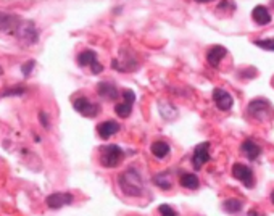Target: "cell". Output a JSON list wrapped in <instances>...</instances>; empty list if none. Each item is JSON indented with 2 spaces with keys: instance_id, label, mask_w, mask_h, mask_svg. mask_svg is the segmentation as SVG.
Returning a JSON list of instances; mask_svg holds the SVG:
<instances>
[{
  "instance_id": "obj_19",
  "label": "cell",
  "mask_w": 274,
  "mask_h": 216,
  "mask_svg": "<svg viewBox=\"0 0 274 216\" xmlns=\"http://www.w3.org/2000/svg\"><path fill=\"white\" fill-rule=\"evenodd\" d=\"M153 182L156 186H158L160 189H165L168 190L171 189V178H170V173H158L153 176Z\"/></svg>"
},
{
  "instance_id": "obj_24",
  "label": "cell",
  "mask_w": 274,
  "mask_h": 216,
  "mask_svg": "<svg viewBox=\"0 0 274 216\" xmlns=\"http://www.w3.org/2000/svg\"><path fill=\"white\" fill-rule=\"evenodd\" d=\"M158 211H160L161 216H176V211H174L170 205H160Z\"/></svg>"
},
{
  "instance_id": "obj_22",
  "label": "cell",
  "mask_w": 274,
  "mask_h": 216,
  "mask_svg": "<svg viewBox=\"0 0 274 216\" xmlns=\"http://www.w3.org/2000/svg\"><path fill=\"white\" fill-rule=\"evenodd\" d=\"M255 45L263 48V50L274 52V39H258V40H255Z\"/></svg>"
},
{
  "instance_id": "obj_17",
  "label": "cell",
  "mask_w": 274,
  "mask_h": 216,
  "mask_svg": "<svg viewBox=\"0 0 274 216\" xmlns=\"http://www.w3.org/2000/svg\"><path fill=\"white\" fill-rule=\"evenodd\" d=\"M244 208V202L239 200V198H228V200L223 202V210H226L231 214H236Z\"/></svg>"
},
{
  "instance_id": "obj_27",
  "label": "cell",
  "mask_w": 274,
  "mask_h": 216,
  "mask_svg": "<svg viewBox=\"0 0 274 216\" xmlns=\"http://www.w3.org/2000/svg\"><path fill=\"white\" fill-rule=\"evenodd\" d=\"M39 120L42 121V126H44L45 129H48V124H50V123H48V118H47V113H45V112H40V113H39Z\"/></svg>"
},
{
  "instance_id": "obj_14",
  "label": "cell",
  "mask_w": 274,
  "mask_h": 216,
  "mask_svg": "<svg viewBox=\"0 0 274 216\" xmlns=\"http://www.w3.org/2000/svg\"><path fill=\"white\" fill-rule=\"evenodd\" d=\"M118 131H120V124L116 121H103L97 126V132L102 139H108Z\"/></svg>"
},
{
  "instance_id": "obj_18",
  "label": "cell",
  "mask_w": 274,
  "mask_h": 216,
  "mask_svg": "<svg viewBox=\"0 0 274 216\" xmlns=\"http://www.w3.org/2000/svg\"><path fill=\"white\" fill-rule=\"evenodd\" d=\"M179 182H181V186L186 187V189H197L198 186H200L198 178L195 176V174H190V173L182 174V176L179 178Z\"/></svg>"
},
{
  "instance_id": "obj_25",
  "label": "cell",
  "mask_w": 274,
  "mask_h": 216,
  "mask_svg": "<svg viewBox=\"0 0 274 216\" xmlns=\"http://www.w3.org/2000/svg\"><path fill=\"white\" fill-rule=\"evenodd\" d=\"M34 66H36V62H34V60H29V63H24V65L21 66V71H23L24 76H29Z\"/></svg>"
},
{
  "instance_id": "obj_21",
  "label": "cell",
  "mask_w": 274,
  "mask_h": 216,
  "mask_svg": "<svg viewBox=\"0 0 274 216\" xmlns=\"http://www.w3.org/2000/svg\"><path fill=\"white\" fill-rule=\"evenodd\" d=\"M131 112H132V105L131 103H126V102H123V103H118L115 106V113L120 116V118L123 120H126L131 116Z\"/></svg>"
},
{
  "instance_id": "obj_30",
  "label": "cell",
  "mask_w": 274,
  "mask_h": 216,
  "mask_svg": "<svg viewBox=\"0 0 274 216\" xmlns=\"http://www.w3.org/2000/svg\"><path fill=\"white\" fill-rule=\"evenodd\" d=\"M0 74H4V68H2V66H0Z\"/></svg>"
},
{
  "instance_id": "obj_9",
  "label": "cell",
  "mask_w": 274,
  "mask_h": 216,
  "mask_svg": "<svg viewBox=\"0 0 274 216\" xmlns=\"http://www.w3.org/2000/svg\"><path fill=\"white\" fill-rule=\"evenodd\" d=\"M74 202V197L68 192H55L52 195H48L47 197V206L48 208H52V210H60L62 206L65 205H71Z\"/></svg>"
},
{
  "instance_id": "obj_8",
  "label": "cell",
  "mask_w": 274,
  "mask_h": 216,
  "mask_svg": "<svg viewBox=\"0 0 274 216\" xmlns=\"http://www.w3.org/2000/svg\"><path fill=\"white\" fill-rule=\"evenodd\" d=\"M21 18L12 13H4L0 12V32H10V34L15 36L16 29L21 24Z\"/></svg>"
},
{
  "instance_id": "obj_28",
  "label": "cell",
  "mask_w": 274,
  "mask_h": 216,
  "mask_svg": "<svg viewBox=\"0 0 274 216\" xmlns=\"http://www.w3.org/2000/svg\"><path fill=\"white\" fill-rule=\"evenodd\" d=\"M247 216H266V214H261V213H258L256 210H250L248 211V214Z\"/></svg>"
},
{
  "instance_id": "obj_6",
  "label": "cell",
  "mask_w": 274,
  "mask_h": 216,
  "mask_svg": "<svg viewBox=\"0 0 274 216\" xmlns=\"http://www.w3.org/2000/svg\"><path fill=\"white\" fill-rule=\"evenodd\" d=\"M232 176H234L237 181L242 182V184L248 189H252L255 186L253 171L242 163H236L234 166H232Z\"/></svg>"
},
{
  "instance_id": "obj_4",
  "label": "cell",
  "mask_w": 274,
  "mask_h": 216,
  "mask_svg": "<svg viewBox=\"0 0 274 216\" xmlns=\"http://www.w3.org/2000/svg\"><path fill=\"white\" fill-rule=\"evenodd\" d=\"M15 36L18 37L21 42L24 44H36L37 42V29L34 26V23L32 21H26V20H23L21 24L18 26V29H16L15 32Z\"/></svg>"
},
{
  "instance_id": "obj_12",
  "label": "cell",
  "mask_w": 274,
  "mask_h": 216,
  "mask_svg": "<svg viewBox=\"0 0 274 216\" xmlns=\"http://www.w3.org/2000/svg\"><path fill=\"white\" fill-rule=\"evenodd\" d=\"M226 55H228V50L223 45H214V47L210 48L208 53H206V60H208L210 66H213V68H218L221 60Z\"/></svg>"
},
{
  "instance_id": "obj_20",
  "label": "cell",
  "mask_w": 274,
  "mask_h": 216,
  "mask_svg": "<svg viewBox=\"0 0 274 216\" xmlns=\"http://www.w3.org/2000/svg\"><path fill=\"white\" fill-rule=\"evenodd\" d=\"M94 60H97V53L94 50H84L82 53L78 55V65L79 66H87Z\"/></svg>"
},
{
  "instance_id": "obj_26",
  "label": "cell",
  "mask_w": 274,
  "mask_h": 216,
  "mask_svg": "<svg viewBox=\"0 0 274 216\" xmlns=\"http://www.w3.org/2000/svg\"><path fill=\"white\" fill-rule=\"evenodd\" d=\"M90 70H92L94 74H98V73H102L103 71V66L98 63V60H94L92 63H90Z\"/></svg>"
},
{
  "instance_id": "obj_13",
  "label": "cell",
  "mask_w": 274,
  "mask_h": 216,
  "mask_svg": "<svg viewBox=\"0 0 274 216\" xmlns=\"http://www.w3.org/2000/svg\"><path fill=\"white\" fill-rule=\"evenodd\" d=\"M240 150H242V153H244L250 161H255V160L261 155V147H260L258 144H255L252 139L244 140L242 147H240Z\"/></svg>"
},
{
  "instance_id": "obj_23",
  "label": "cell",
  "mask_w": 274,
  "mask_h": 216,
  "mask_svg": "<svg viewBox=\"0 0 274 216\" xmlns=\"http://www.w3.org/2000/svg\"><path fill=\"white\" fill-rule=\"evenodd\" d=\"M24 92H26V89H24V87H15V89L5 90L2 95H4V97H8V95H23Z\"/></svg>"
},
{
  "instance_id": "obj_11",
  "label": "cell",
  "mask_w": 274,
  "mask_h": 216,
  "mask_svg": "<svg viewBox=\"0 0 274 216\" xmlns=\"http://www.w3.org/2000/svg\"><path fill=\"white\" fill-rule=\"evenodd\" d=\"M97 94L100 95L102 98H106V100H116L120 95L118 92V87L112 82H98L97 84Z\"/></svg>"
},
{
  "instance_id": "obj_15",
  "label": "cell",
  "mask_w": 274,
  "mask_h": 216,
  "mask_svg": "<svg viewBox=\"0 0 274 216\" xmlns=\"http://www.w3.org/2000/svg\"><path fill=\"white\" fill-rule=\"evenodd\" d=\"M252 18L256 21V24H260V26H264V24H269V23H271V15H269V12H268V8L263 7V5H258V7L253 8Z\"/></svg>"
},
{
  "instance_id": "obj_7",
  "label": "cell",
  "mask_w": 274,
  "mask_h": 216,
  "mask_svg": "<svg viewBox=\"0 0 274 216\" xmlns=\"http://www.w3.org/2000/svg\"><path fill=\"white\" fill-rule=\"evenodd\" d=\"M210 160V142H202L194 148L192 155V166L194 170H202V166Z\"/></svg>"
},
{
  "instance_id": "obj_1",
  "label": "cell",
  "mask_w": 274,
  "mask_h": 216,
  "mask_svg": "<svg viewBox=\"0 0 274 216\" xmlns=\"http://www.w3.org/2000/svg\"><path fill=\"white\" fill-rule=\"evenodd\" d=\"M120 187H121V192L128 197H142L144 195V182H142V176L136 168H129L124 171L120 179Z\"/></svg>"
},
{
  "instance_id": "obj_3",
  "label": "cell",
  "mask_w": 274,
  "mask_h": 216,
  "mask_svg": "<svg viewBox=\"0 0 274 216\" xmlns=\"http://www.w3.org/2000/svg\"><path fill=\"white\" fill-rule=\"evenodd\" d=\"M100 163L105 168H116L124 158V150L120 145H106L100 148Z\"/></svg>"
},
{
  "instance_id": "obj_5",
  "label": "cell",
  "mask_w": 274,
  "mask_h": 216,
  "mask_svg": "<svg viewBox=\"0 0 274 216\" xmlns=\"http://www.w3.org/2000/svg\"><path fill=\"white\" fill-rule=\"evenodd\" d=\"M74 110L78 113H81L86 118H95V116L100 113V105L90 102L87 97H79L73 102Z\"/></svg>"
},
{
  "instance_id": "obj_10",
  "label": "cell",
  "mask_w": 274,
  "mask_h": 216,
  "mask_svg": "<svg viewBox=\"0 0 274 216\" xmlns=\"http://www.w3.org/2000/svg\"><path fill=\"white\" fill-rule=\"evenodd\" d=\"M213 100L216 103V106L223 112H228L232 108V103H234V98L232 95L224 89H214L213 90Z\"/></svg>"
},
{
  "instance_id": "obj_2",
  "label": "cell",
  "mask_w": 274,
  "mask_h": 216,
  "mask_svg": "<svg viewBox=\"0 0 274 216\" xmlns=\"http://www.w3.org/2000/svg\"><path fill=\"white\" fill-rule=\"evenodd\" d=\"M247 113L258 121H268L274 116V108L268 100H264V98H255V100L248 103Z\"/></svg>"
},
{
  "instance_id": "obj_29",
  "label": "cell",
  "mask_w": 274,
  "mask_h": 216,
  "mask_svg": "<svg viewBox=\"0 0 274 216\" xmlns=\"http://www.w3.org/2000/svg\"><path fill=\"white\" fill-rule=\"evenodd\" d=\"M271 202H272V205H274V192L271 194Z\"/></svg>"
},
{
  "instance_id": "obj_16",
  "label": "cell",
  "mask_w": 274,
  "mask_h": 216,
  "mask_svg": "<svg viewBox=\"0 0 274 216\" xmlns=\"http://www.w3.org/2000/svg\"><path fill=\"white\" fill-rule=\"evenodd\" d=\"M150 150H152L153 156H156V158H165V156H168L171 148H170L168 144L163 142V140H156V142L152 144Z\"/></svg>"
}]
</instances>
